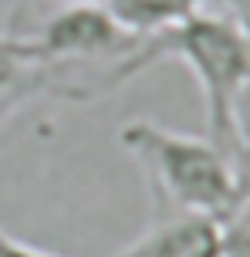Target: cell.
Wrapping results in <instances>:
<instances>
[{
  "instance_id": "8",
  "label": "cell",
  "mask_w": 250,
  "mask_h": 257,
  "mask_svg": "<svg viewBox=\"0 0 250 257\" xmlns=\"http://www.w3.org/2000/svg\"><path fill=\"white\" fill-rule=\"evenodd\" d=\"M0 257H58V254H48L41 247H31V244H24V240H17V237L0 230Z\"/></svg>"
},
{
  "instance_id": "3",
  "label": "cell",
  "mask_w": 250,
  "mask_h": 257,
  "mask_svg": "<svg viewBox=\"0 0 250 257\" xmlns=\"http://www.w3.org/2000/svg\"><path fill=\"white\" fill-rule=\"evenodd\" d=\"M115 257H223V223L196 213L162 217Z\"/></svg>"
},
{
  "instance_id": "10",
  "label": "cell",
  "mask_w": 250,
  "mask_h": 257,
  "mask_svg": "<svg viewBox=\"0 0 250 257\" xmlns=\"http://www.w3.org/2000/svg\"><path fill=\"white\" fill-rule=\"evenodd\" d=\"M240 183H243V203H250V159L240 169Z\"/></svg>"
},
{
  "instance_id": "1",
  "label": "cell",
  "mask_w": 250,
  "mask_h": 257,
  "mask_svg": "<svg viewBox=\"0 0 250 257\" xmlns=\"http://www.w3.org/2000/svg\"><path fill=\"white\" fill-rule=\"evenodd\" d=\"M119 142L142 166L166 217L196 213L226 223L243 206L240 166L206 136H183L149 118H132L122 125Z\"/></svg>"
},
{
  "instance_id": "6",
  "label": "cell",
  "mask_w": 250,
  "mask_h": 257,
  "mask_svg": "<svg viewBox=\"0 0 250 257\" xmlns=\"http://www.w3.org/2000/svg\"><path fill=\"white\" fill-rule=\"evenodd\" d=\"M230 125H233V149H237V163L243 169V163L250 159V71L240 85L233 108H230Z\"/></svg>"
},
{
  "instance_id": "5",
  "label": "cell",
  "mask_w": 250,
  "mask_h": 257,
  "mask_svg": "<svg viewBox=\"0 0 250 257\" xmlns=\"http://www.w3.org/2000/svg\"><path fill=\"white\" fill-rule=\"evenodd\" d=\"M105 7L119 24L149 38V34H159L166 27L193 17V14L223 7V0H105Z\"/></svg>"
},
{
  "instance_id": "11",
  "label": "cell",
  "mask_w": 250,
  "mask_h": 257,
  "mask_svg": "<svg viewBox=\"0 0 250 257\" xmlns=\"http://www.w3.org/2000/svg\"><path fill=\"white\" fill-rule=\"evenodd\" d=\"M61 4H105V0H61Z\"/></svg>"
},
{
  "instance_id": "7",
  "label": "cell",
  "mask_w": 250,
  "mask_h": 257,
  "mask_svg": "<svg viewBox=\"0 0 250 257\" xmlns=\"http://www.w3.org/2000/svg\"><path fill=\"white\" fill-rule=\"evenodd\" d=\"M223 257H250V203L223 223Z\"/></svg>"
},
{
  "instance_id": "9",
  "label": "cell",
  "mask_w": 250,
  "mask_h": 257,
  "mask_svg": "<svg viewBox=\"0 0 250 257\" xmlns=\"http://www.w3.org/2000/svg\"><path fill=\"white\" fill-rule=\"evenodd\" d=\"M223 11L233 17V24L250 38V0H223Z\"/></svg>"
},
{
  "instance_id": "2",
  "label": "cell",
  "mask_w": 250,
  "mask_h": 257,
  "mask_svg": "<svg viewBox=\"0 0 250 257\" xmlns=\"http://www.w3.org/2000/svg\"><path fill=\"white\" fill-rule=\"evenodd\" d=\"M159 58H179L196 75L206 112V139L216 142L237 163L230 108L250 71V38L233 24V17L223 7H213L159 34H149L139 51V71Z\"/></svg>"
},
{
  "instance_id": "4",
  "label": "cell",
  "mask_w": 250,
  "mask_h": 257,
  "mask_svg": "<svg viewBox=\"0 0 250 257\" xmlns=\"http://www.w3.org/2000/svg\"><path fill=\"white\" fill-rule=\"evenodd\" d=\"M34 95H48V78L31 41L21 34H0V128Z\"/></svg>"
}]
</instances>
